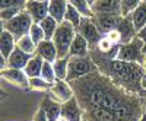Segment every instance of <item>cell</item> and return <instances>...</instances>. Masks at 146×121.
<instances>
[{
  "label": "cell",
  "mask_w": 146,
  "mask_h": 121,
  "mask_svg": "<svg viewBox=\"0 0 146 121\" xmlns=\"http://www.w3.org/2000/svg\"><path fill=\"white\" fill-rule=\"evenodd\" d=\"M91 57L98 67L100 73L107 76L114 85L129 93L143 96L145 92L142 89V80L146 77L143 66L120 61L117 58H107L96 50H91Z\"/></svg>",
  "instance_id": "6da1fadb"
},
{
  "label": "cell",
  "mask_w": 146,
  "mask_h": 121,
  "mask_svg": "<svg viewBox=\"0 0 146 121\" xmlns=\"http://www.w3.org/2000/svg\"><path fill=\"white\" fill-rule=\"evenodd\" d=\"M76 37V29L73 28L69 22H62L58 25L54 37H53V42L57 48V53H58V58H64V57H69V53H70V47H72V42Z\"/></svg>",
  "instance_id": "7a4b0ae2"
},
{
  "label": "cell",
  "mask_w": 146,
  "mask_h": 121,
  "mask_svg": "<svg viewBox=\"0 0 146 121\" xmlns=\"http://www.w3.org/2000/svg\"><path fill=\"white\" fill-rule=\"evenodd\" d=\"M94 71H98V67L94 63L91 54L88 57H69V70L67 82H75L80 77H85Z\"/></svg>",
  "instance_id": "3957f363"
},
{
  "label": "cell",
  "mask_w": 146,
  "mask_h": 121,
  "mask_svg": "<svg viewBox=\"0 0 146 121\" xmlns=\"http://www.w3.org/2000/svg\"><path fill=\"white\" fill-rule=\"evenodd\" d=\"M32 25H34V20L29 16V13L27 10H22L18 16L10 19L9 22H2V29L10 32L18 41L23 37H27V35H29Z\"/></svg>",
  "instance_id": "277c9868"
},
{
  "label": "cell",
  "mask_w": 146,
  "mask_h": 121,
  "mask_svg": "<svg viewBox=\"0 0 146 121\" xmlns=\"http://www.w3.org/2000/svg\"><path fill=\"white\" fill-rule=\"evenodd\" d=\"M117 60H120V61H127V63H136V64L143 66V60H145L143 42L136 37L129 44H121L118 54H117Z\"/></svg>",
  "instance_id": "5b68a950"
},
{
  "label": "cell",
  "mask_w": 146,
  "mask_h": 121,
  "mask_svg": "<svg viewBox=\"0 0 146 121\" xmlns=\"http://www.w3.org/2000/svg\"><path fill=\"white\" fill-rule=\"evenodd\" d=\"M78 34H80L82 37L88 41L89 47H91V50H94V48H96V45H98V42L102 40L104 35L100 32L98 26L95 25V22L94 19H86V18H83L82 22H80V25L79 28L76 29Z\"/></svg>",
  "instance_id": "8992f818"
},
{
  "label": "cell",
  "mask_w": 146,
  "mask_h": 121,
  "mask_svg": "<svg viewBox=\"0 0 146 121\" xmlns=\"http://www.w3.org/2000/svg\"><path fill=\"white\" fill-rule=\"evenodd\" d=\"M48 9H50V2H47V0H28L25 7L34 23H38V25L50 15Z\"/></svg>",
  "instance_id": "52a82bcc"
},
{
  "label": "cell",
  "mask_w": 146,
  "mask_h": 121,
  "mask_svg": "<svg viewBox=\"0 0 146 121\" xmlns=\"http://www.w3.org/2000/svg\"><path fill=\"white\" fill-rule=\"evenodd\" d=\"M27 2L25 0H3L0 3V18L2 22H9L10 19H13L18 16L22 10H25Z\"/></svg>",
  "instance_id": "ba28073f"
},
{
  "label": "cell",
  "mask_w": 146,
  "mask_h": 121,
  "mask_svg": "<svg viewBox=\"0 0 146 121\" xmlns=\"http://www.w3.org/2000/svg\"><path fill=\"white\" fill-rule=\"evenodd\" d=\"M92 19L95 22V25L98 26L100 32L105 37L108 32L117 29L118 22L121 19V15H117V13H100V15H94Z\"/></svg>",
  "instance_id": "9c48e42d"
},
{
  "label": "cell",
  "mask_w": 146,
  "mask_h": 121,
  "mask_svg": "<svg viewBox=\"0 0 146 121\" xmlns=\"http://www.w3.org/2000/svg\"><path fill=\"white\" fill-rule=\"evenodd\" d=\"M94 15L100 13H117L121 15L120 0H89Z\"/></svg>",
  "instance_id": "30bf717a"
},
{
  "label": "cell",
  "mask_w": 146,
  "mask_h": 121,
  "mask_svg": "<svg viewBox=\"0 0 146 121\" xmlns=\"http://www.w3.org/2000/svg\"><path fill=\"white\" fill-rule=\"evenodd\" d=\"M2 77L21 89H29V77L27 76V73L23 70H19V69L2 70Z\"/></svg>",
  "instance_id": "8fae6325"
},
{
  "label": "cell",
  "mask_w": 146,
  "mask_h": 121,
  "mask_svg": "<svg viewBox=\"0 0 146 121\" xmlns=\"http://www.w3.org/2000/svg\"><path fill=\"white\" fill-rule=\"evenodd\" d=\"M117 31H118L120 37H121V44H129V42H131L133 40L137 37V31H136V28H135V23H133L131 15L120 19L118 26H117ZM121 44H120V45H121Z\"/></svg>",
  "instance_id": "7c38bea8"
},
{
  "label": "cell",
  "mask_w": 146,
  "mask_h": 121,
  "mask_svg": "<svg viewBox=\"0 0 146 121\" xmlns=\"http://www.w3.org/2000/svg\"><path fill=\"white\" fill-rule=\"evenodd\" d=\"M83 115L85 112L75 96L70 101L62 104V117L67 121H83Z\"/></svg>",
  "instance_id": "4fadbf2b"
},
{
  "label": "cell",
  "mask_w": 146,
  "mask_h": 121,
  "mask_svg": "<svg viewBox=\"0 0 146 121\" xmlns=\"http://www.w3.org/2000/svg\"><path fill=\"white\" fill-rule=\"evenodd\" d=\"M51 93H53V98L60 104H64L75 96V92H73L67 80H56V83L53 85Z\"/></svg>",
  "instance_id": "5bb4252c"
},
{
  "label": "cell",
  "mask_w": 146,
  "mask_h": 121,
  "mask_svg": "<svg viewBox=\"0 0 146 121\" xmlns=\"http://www.w3.org/2000/svg\"><path fill=\"white\" fill-rule=\"evenodd\" d=\"M40 106L45 111L48 121H58V118L62 117V104L56 101L54 98H51V96L44 98V101Z\"/></svg>",
  "instance_id": "9a60e30c"
},
{
  "label": "cell",
  "mask_w": 146,
  "mask_h": 121,
  "mask_svg": "<svg viewBox=\"0 0 146 121\" xmlns=\"http://www.w3.org/2000/svg\"><path fill=\"white\" fill-rule=\"evenodd\" d=\"M89 54H91V47H89L88 41L80 34L76 32V37H75V40L72 42V47H70L69 57H88Z\"/></svg>",
  "instance_id": "2e32d148"
},
{
  "label": "cell",
  "mask_w": 146,
  "mask_h": 121,
  "mask_svg": "<svg viewBox=\"0 0 146 121\" xmlns=\"http://www.w3.org/2000/svg\"><path fill=\"white\" fill-rule=\"evenodd\" d=\"M36 54H38L44 61L48 63H54L58 58L57 48L53 41H42L40 45H36Z\"/></svg>",
  "instance_id": "e0dca14e"
},
{
  "label": "cell",
  "mask_w": 146,
  "mask_h": 121,
  "mask_svg": "<svg viewBox=\"0 0 146 121\" xmlns=\"http://www.w3.org/2000/svg\"><path fill=\"white\" fill-rule=\"evenodd\" d=\"M16 42H18L16 38L10 32L2 29V35H0V54H2V57H5L7 60L10 57V54L15 51Z\"/></svg>",
  "instance_id": "ac0fdd59"
},
{
  "label": "cell",
  "mask_w": 146,
  "mask_h": 121,
  "mask_svg": "<svg viewBox=\"0 0 146 121\" xmlns=\"http://www.w3.org/2000/svg\"><path fill=\"white\" fill-rule=\"evenodd\" d=\"M32 56L23 53L22 50H19V48L16 47L15 51L10 54V57L7 58V69H19V70H23L27 67L28 61L31 60Z\"/></svg>",
  "instance_id": "d6986e66"
},
{
  "label": "cell",
  "mask_w": 146,
  "mask_h": 121,
  "mask_svg": "<svg viewBox=\"0 0 146 121\" xmlns=\"http://www.w3.org/2000/svg\"><path fill=\"white\" fill-rule=\"evenodd\" d=\"M67 6H69V2H66V0H51L48 13H50V16L53 19H56L58 23H62V22H64Z\"/></svg>",
  "instance_id": "ffe728a7"
},
{
  "label": "cell",
  "mask_w": 146,
  "mask_h": 121,
  "mask_svg": "<svg viewBox=\"0 0 146 121\" xmlns=\"http://www.w3.org/2000/svg\"><path fill=\"white\" fill-rule=\"evenodd\" d=\"M42 66H44V60L38 56V54H35L31 57V60L28 61L27 67L23 69V71L27 73V76L29 79L32 77H40L41 76V71H42Z\"/></svg>",
  "instance_id": "44dd1931"
},
{
  "label": "cell",
  "mask_w": 146,
  "mask_h": 121,
  "mask_svg": "<svg viewBox=\"0 0 146 121\" xmlns=\"http://www.w3.org/2000/svg\"><path fill=\"white\" fill-rule=\"evenodd\" d=\"M131 19H133V23H135V28L137 32L146 26V0L145 2L140 0V5L131 13Z\"/></svg>",
  "instance_id": "7402d4cb"
},
{
  "label": "cell",
  "mask_w": 146,
  "mask_h": 121,
  "mask_svg": "<svg viewBox=\"0 0 146 121\" xmlns=\"http://www.w3.org/2000/svg\"><path fill=\"white\" fill-rule=\"evenodd\" d=\"M69 3L79 12L82 18H86V19H92L94 18V12H92L89 0H70Z\"/></svg>",
  "instance_id": "603a6c76"
},
{
  "label": "cell",
  "mask_w": 146,
  "mask_h": 121,
  "mask_svg": "<svg viewBox=\"0 0 146 121\" xmlns=\"http://www.w3.org/2000/svg\"><path fill=\"white\" fill-rule=\"evenodd\" d=\"M58 25H60V23H58L56 19H53L50 15H48V16L40 23V26L42 28V31H44V34H45V40H47V41H51V40H53V37H54V34H56Z\"/></svg>",
  "instance_id": "cb8c5ba5"
},
{
  "label": "cell",
  "mask_w": 146,
  "mask_h": 121,
  "mask_svg": "<svg viewBox=\"0 0 146 121\" xmlns=\"http://www.w3.org/2000/svg\"><path fill=\"white\" fill-rule=\"evenodd\" d=\"M57 80H67V70H69V57L57 58L53 63Z\"/></svg>",
  "instance_id": "d4e9b609"
},
{
  "label": "cell",
  "mask_w": 146,
  "mask_h": 121,
  "mask_svg": "<svg viewBox=\"0 0 146 121\" xmlns=\"http://www.w3.org/2000/svg\"><path fill=\"white\" fill-rule=\"evenodd\" d=\"M16 47L19 48V50H22L23 53L29 54V56H35V54H36V45H35V42L31 40L29 35H27V37L18 40Z\"/></svg>",
  "instance_id": "484cf974"
},
{
  "label": "cell",
  "mask_w": 146,
  "mask_h": 121,
  "mask_svg": "<svg viewBox=\"0 0 146 121\" xmlns=\"http://www.w3.org/2000/svg\"><path fill=\"white\" fill-rule=\"evenodd\" d=\"M82 19H83V18L80 16V13H79V12L69 3V6H67V12H66V16H64V20L69 22L75 29H78L79 25H80V22H82Z\"/></svg>",
  "instance_id": "4316f807"
},
{
  "label": "cell",
  "mask_w": 146,
  "mask_h": 121,
  "mask_svg": "<svg viewBox=\"0 0 146 121\" xmlns=\"http://www.w3.org/2000/svg\"><path fill=\"white\" fill-rule=\"evenodd\" d=\"M29 89L31 91H38V92H47L53 89V85L44 80L41 76L40 77H32L29 79Z\"/></svg>",
  "instance_id": "83f0119b"
},
{
  "label": "cell",
  "mask_w": 146,
  "mask_h": 121,
  "mask_svg": "<svg viewBox=\"0 0 146 121\" xmlns=\"http://www.w3.org/2000/svg\"><path fill=\"white\" fill-rule=\"evenodd\" d=\"M121 3V18L130 16L140 5V0H120Z\"/></svg>",
  "instance_id": "f1b7e54d"
},
{
  "label": "cell",
  "mask_w": 146,
  "mask_h": 121,
  "mask_svg": "<svg viewBox=\"0 0 146 121\" xmlns=\"http://www.w3.org/2000/svg\"><path fill=\"white\" fill-rule=\"evenodd\" d=\"M41 77L44 80H47L48 83L54 85L57 77H56V71H54V67H53V63H48V61H44V66H42V71H41Z\"/></svg>",
  "instance_id": "f546056e"
},
{
  "label": "cell",
  "mask_w": 146,
  "mask_h": 121,
  "mask_svg": "<svg viewBox=\"0 0 146 121\" xmlns=\"http://www.w3.org/2000/svg\"><path fill=\"white\" fill-rule=\"evenodd\" d=\"M29 37L35 42V45H40L42 41H47L45 40V34H44L42 28L38 25V23H34V25H32V28L29 31Z\"/></svg>",
  "instance_id": "4dcf8cb0"
},
{
  "label": "cell",
  "mask_w": 146,
  "mask_h": 121,
  "mask_svg": "<svg viewBox=\"0 0 146 121\" xmlns=\"http://www.w3.org/2000/svg\"><path fill=\"white\" fill-rule=\"evenodd\" d=\"M105 37L111 41L113 44H115V45H120L121 44V37H120V34H118V31L117 29H114V31H111V32H108Z\"/></svg>",
  "instance_id": "1f68e13d"
},
{
  "label": "cell",
  "mask_w": 146,
  "mask_h": 121,
  "mask_svg": "<svg viewBox=\"0 0 146 121\" xmlns=\"http://www.w3.org/2000/svg\"><path fill=\"white\" fill-rule=\"evenodd\" d=\"M34 121H48V118H47V114H45V111L42 110V108L40 106L38 108V111L35 112V117H34Z\"/></svg>",
  "instance_id": "d6a6232c"
},
{
  "label": "cell",
  "mask_w": 146,
  "mask_h": 121,
  "mask_svg": "<svg viewBox=\"0 0 146 121\" xmlns=\"http://www.w3.org/2000/svg\"><path fill=\"white\" fill-rule=\"evenodd\" d=\"M137 38L143 42V53L146 54V26H145L142 31L137 32Z\"/></svg>",
  "instance_id": "836d02e7"
},
{
  "label": "cell",
  "mask_w": 146,
  "mask_h": 121,
  "mask_svg": "<svg viewBox=\"0 0 146 121\" xmlns=\"http://www.w3.org/2000/svg\"><path fill=\"white\" fill-rule=\"evenodd\" d=\"M142 89H143V92L146 93V77L142 80Z\"/></svg>",
  "instance_id": "e575fe53"
},
{
  "label": "cell",
  "mask_w": 146,
  "mask_h": 121,
  "mask_svg": "<svg viewBox=\"0 0 146 121\" xmlns=\"http://www.w3.org/2000/svg\"><path fill=\"white\" fill-rule=\"evenodd\" d=\"M143 69H145V73H146V54H145V60H143Z\"/></svg>",
  "instance_id": "d590c367"
},
{
  "label": "cell",
  "mask_w": 146,
  "mask_h": 121,
  "mask_svg": "<svg viewBox=\"0 0 146 121\" xmlns=\"http://www.w3.org/2000/svg\"><path fill=\"white\" fill-rule=\"evenodd\" d=\"M139 121H146V114H145V115H143V117H142V118H140Z\"/></svg>",
  "instance_id": "8d00e7d4"
},
{
  "label": "cell",
  "mask_w": 146,
  "mask_h": 121,
  "mask_svg": "<svg viewBox=\"0 0 146 121\" xmlns=\"http://www.w3.org/2000/svg\"><path fill=\"white\" fill-rule=\"evenodd\" d=\"M145 106H146V98H145Z\"/></svg>",
  "instance_id": "74e56055"
}]
</instances>
